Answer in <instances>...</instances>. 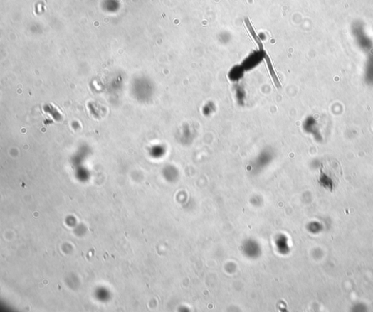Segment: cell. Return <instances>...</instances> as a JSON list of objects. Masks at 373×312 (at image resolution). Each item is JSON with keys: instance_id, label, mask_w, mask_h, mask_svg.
<instances>
[{"instance_id": "cell-3", "label": "cell", "mask_w": 373, "mask_h": 312, "mask_svg": "<svg viewBox=\"0 0 373 312\" xmlns=\"http://www.w3.org/2000/svg\"><path fill=\"white\" fill-rule=\"evenodd\" d=\"M266 62H267V65H268V70L270 71V73L271 75V77L275 82V85L277 87H280V83H279V81H278V79L274 72V70L273 68V66H272V64H271V61L269 58V57L268 55H266Z\"/></svg>"}, {"instance_id": "cell-1", "label": "cell", "mask_w": 373, "mask_h": 312, "mask_svg": "<svg viewBox=\"0 0 373 312\" xmlns=\"http://www.w3.org/2000/svg\"><path fill=\"white\" fill-rule=\"evenodd\" d=\"M343 170L335 158H327L320 165L319 183L323 188L333 193L338 187Z\"/></svg>"}, {"instance_id": "cell-2", "label": "cell", "mask_w": 373, "mask_h": 312, "mask_svg": "<svg viewBox=\"0 0 373 312\" xmlns=\"http://www.w3.org/2000/svg\"><path fill=\"white\" fill-rule=\"evenodd\" d=\"M245 23H246V27H247V28L248 30V32L251 33L252 37L253 38V39L255 40V41L258 44L259 48L263 50V44L260 37L256 34V31L254 30V28H253V25L251 24L250 20H248V18H245Z\"/></svg>"}]
</instances>
